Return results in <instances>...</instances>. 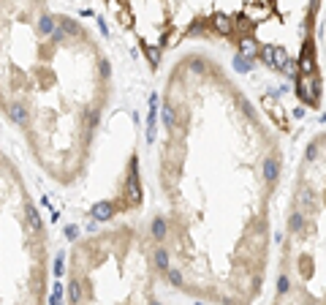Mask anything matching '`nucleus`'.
I'll use <instances>...</instances> for the list:
<instances>
[{"label":"nucleus","mask_w":326,"mask_h":305,"mask_svg":"<svg viewBox=\"0 0 326 305\" xmlns=\"http://www.w3.org/2000/svg\"><path fill=\"white\" fill-rule=\"evenodd\" d=\"M280 136L223 60L188 49L161 90L152 223L163 278L210 305H253L272 256Z\"/></svg>","instance_id":"obj_1"},{"label":"nucleus","mask_w":326,"mask_h":305,"mask_svg":"<svg viewBox=\"0 0 326 305\" xmlns=\"http://www.w3.org/2000/svg\"><path fill=\"white\" fill-rule=\"evenodd\" d=\"M114 71L90 25L49 3H0V115L57 185L87 175Z\"/></svg>","instance_id":"obj_2"},{"label":"nucleus","mask_w":326,"mask_h":305,"mask_svg":"<svg viewBox=\"0 0 326 305\" xmlns=\"http://www.w3.org/2000/svg\"><path fill=\"white\" fill-rule=\"evenodd\" d=\"M161 281L166 278L150 229L111 223L71 245L65 305H166Z\"/></svg>","instance_id":"obj_3"},{"label":"nucleus","mask_w":326,"mask_h":305,"mask_svg":"<svg viewBox=\"0 0 326 305\" xmlns=\"http://www.w3.org/2000/svg\"><path fill=\"white\" fill-rule=\"evenodd\" d=\"M52 245L19 164L0 147V305H47Z\"/></svg>","instance_id":"obj_4"},{"label":"nucleus","mask_w":326,"mask_h":305,"mask_svg":"<svg viewBox=\"0 0 326 305\" xmlns=\"http://www.w3.org/2000/svg\"><path fill=\"white\" fill-rule=\"evenodd\" d=\"M272 305H326V281L299 283L277 275Z\"/></svg>","instance_id":"obj_5"}]
</instances>
